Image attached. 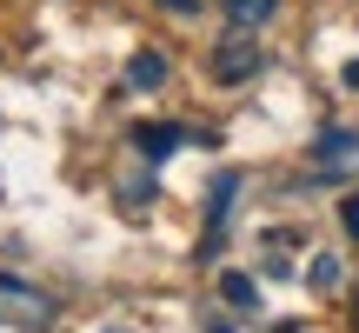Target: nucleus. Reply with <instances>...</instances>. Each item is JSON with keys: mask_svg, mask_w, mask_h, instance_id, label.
I'll list each match as a JSON object with an SVG mask.
<instances>
[{"mask_svg": "<svg viewBox=\"0 0 359 333\" xmlns=\"http://www.w3.org/2000/svg\"><path fill=\"white\" fill-rule=\"evenodd\" d=\"M53 300L40 294V287H27V280H7L0 273V327H27V333H40V327H53Z\"/></svg>", "mask_w": 359, "mask_h": 333, "instance_id": "nucleus-1", "label": "nucleus"}, {"mask_svg": "<svg viewBox=\"0 0 359 333\" xmlns=\"http://www.w3.org/2000/svg\"><path fill=\"white\" fill-rule=\"evenodd\" d=\"M339 220H346V233L359 240V193H346V200H339Z\"/></svg>", "mask_w": 359, "mask_h": 333, "instance_id": "nucleus-9", "label": "nucleus"}, {"mask_svg": "<svg viewBox=\"0 0 359 333\" xmlns=\"http://www.w3.org/2000/svg\"><path fill=\"white\" fill-rule=\"evenodd\" d=\"M353 320H359V313H353Z\"/></svg>", "mask_w": 359, "mask_h": 333, "instance_id": "nucleus-12", "label": "nucleus"}, {"mask_svg": "<svg viewBox=\"0 0 359 333\" xmlns=\"http://www.w3.org/2000/svg\"><path fill=\"white\" fill-rule=\"evenodd\" d=\"M206 67H213L219 87H240V80H253L259 67H266V53H259V40H246V27H233V34L213 47V60H206Z\"/></svg>", "mask_w": 359, "mask_h": 333, "instance_id": "nucleus-2", "label": "nucleus"}, {"mask_svg": "<svg viewBox=\"0 0 359 333\" xmlns=\"http://www.w3.org/2000/svg\"><path fill=\"white\" fill-rule=\"evenodd\" d=\"M306 280L320 287V294H326V287H339V260H333V254H320V260H313V273H306Z\"/></svg>", "mask_w": 359, "mask_h": 333, "instance_id": "nucleus-8", "label": "nucleus"}, {"mask_svg": "<svg viewBox=\"0 0 359 333\" xmlns=\"http://www.w3.org/2000/svg\"><path fill=\"white\" fill-rule=\"evenodd\" d=\"M213 333H233V327H213Z\"/></svg>", "mask_w": 359, "mask_h": 333, "instance_id": "nucleus-11", "label": "nucleus"}, {"mask_svg": "<svg viewBox=\"0 0 359 333\" xmlns=\"http://www.w3.org/2000/svg\"><path fill=\"white\" fill-rule=\"evenodd\" d=\"M219 300L240 307V313H259V287L246 280V273H219Z\"/></svg>", "mask_w": 359, "mask_h": 333, "instance_id": "nucleus-7", "label": "nucleus"}, {"mask_svg": "<svg viewBox=\"0 0 359 333\" xmlns=\"http://www.w3.org/2000/svg\"><path fill=\"white\" fill-rule=\"evenodd\" d=\"M160 7H173V13H193V7H200V0H160Z\"/></svg>", "mask_w": 359, "mask_h": 333, "instance_id": "nucleus-10", "label": "nucleus"}, {"mask_svg": "<svg viewBox=\"0 0 359 333\" xmlns=\"http://www.w3.org/2000/svg\"><path fill=\"white\" fill-rule=\"evenodd\" d=\"M180 141H187V133H180L173 120H140V127H133V147H140L147 160H167Z\"/></svg>", "mask_w": 359, "mask_h": 333, "instance_id": "nucleus-4", "label": "nucleus"}, {"mask_svg": "<svg viewBox=\"0 0 359 333\" xmlns=\"http://www.w3.org/2000/svg\"><path fill=\"white\" fill-rule=\"evenodd\" d=\"M219 13H226L233 27H266L273 13H280V0H219Z\"/></svg>", "mask_w": 359, "mask_h": 333, "instance_id": "nucleus-5", "label": "nucleus"}, {"mask_svg": "<svg viewBox=\"0 0 359 333\" xmlns=\"http://www.w3.org/2000/svg\"><path fill=\"white\" fill-rule=\"evenodd\" d=\"M313 174H326V180L359 174V127H326L313 141Z\"/></svg>", "mask_w": 359, "mask_h": 333, "instance_id": "nucleus-3", "label": "nucleus"}, {"mask_svg": "<svg viewBox=\"0 0 359 333\" xmlns=\"http://www.w3.org/2000/svg\"><path fill=\"white\" fill-rule=\"evenodd\" d=\"M127 87H140V93L167 87V60H160V53H133L127 60Z\"/></svg>", "mask_w": 359, "mask_h": 333, "instance_id": "nucleus-6", "label": "nucleus"}]
</instances>
